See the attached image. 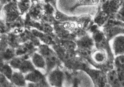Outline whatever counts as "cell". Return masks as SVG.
I'll return each mask as SVG.
<instances>
[{
  "instance_id": "6da1fadb",
  "label": "cell",
  "mask_w": 124,
  "mask_h": 87,
  "mask_svg": "<svg viewBox=\"0 0 124 87\" xmlns=\"http://www.w3.org/2000/svg\"><path fill=\"white\" fill-rule=\"evenodd\" d=\"M8 63L13 70H17L25 75L35 69L30 59L25 57H15Z\"/></svg>"
},
{
  "instance_id": "7a4b0ae2",
  "label": "cell",
  "mask_w": 124,
  "mask_h": 87,
  "mask_svg": "<svg viewBox=\"0 0 124 87\" xmlns=\"http://www.w3.org/2000/svg\"><path fill=\"white\" fill-rule=\"evenodd\" d=\"M0 12L5 23L12 22L21 16L17 6V0H9L3 7Z\"/></svg>"
},
{
  "instance_id": "3957f363",
  "label": "cell",
  "mask_w": 124,
  "mask_h": 87,
  "mask_svg": "<svg viewBox=\"0 0 124 87\" xmlns=\"http://www.w3.org/2000/svg\"><path fill=\"white\" fill-rule=\"evenodd\" d=\"M38 52L45 59L46 64V69L45 71L46 75L50 71L57 67L58 60L56 57L53 51L46 45L39 46Z\"/></svg>"
},
{
  "instance_id": "277c9868",
  "label": "cell",
  "mask_w": 124,
  "mask_h": 87,
  "mask_svg": "<svg viewBox=\"0 0 124 87\" xmlns=\"http://www.w3.org/2000/svg\"><path fill=\"white\" fill-rule=\"evenodd\" d=\"M16 57L15 50L8 44L7 34H1L0 40V62L9 63Z\"/></svg>"
},
{
  "instance_id": "5b68a950",
  "label": "cell",
  "mask_w": 124,
  "mask_h": 87,
  "mask_svg": "<svg viewBox=\"0 0 124 87\" xmlns=\"http://www.w3.org/2000/svg\"><path fill=\"white\" fill-rule=\"evenodd\" d=\"M46 81L50 87H62L65 72L58 67L46 74Z\"/></svg>"
},
{
  "instance_id": "8992f818",
  "label": "cell",
  "mask_w": 124,
  "mask_h": 87,
  "mask_svg": "<svg viewBox=\"0 0 124 87\" xmlns=\"http://www.w3.org/2000/svg\"><path fill=\"white\" fill-rule=\"evenodd\" d=\"M36 46L31 42L21 44L15 49L16 57H30L36 51Z\"/></svg>"
},
{
  "instance_id": "52a82bcc",
  "label": "cell",
  "mask_w": 124,
  "mask_h": 87,
  "mask_svg": "<svg viewBox=\"0 0 124 87\" xmlns=\"http://www.w3.org/2000/svg\"><path fill=\"white\" fill-rule=\"evenodd\" d=\"M111 48L116 57L123 55L124 37L123 34L118 35L111 40Z\"/></svg>"
},
{
  "instance_id": "ba28073f",
  "label": "cell",
  "mask_w": 124,
  "mask_h": 87,
  "mask_svg": "<svg viewBox=\"0 0 124 87\" xmlns=\"http://www.w3.org/2000/svg\"><path fill=\"white\" fill-rule=\"evenodd\" d=\"M31 6L27 14L31 19L39 21L41 19L43 14L44 3L38 1H31Z\"/></svg>"
},
{
  "instance_id": "9c48e42d",
  "label": "cell",
  "mask_w": 124,
  "mask_h": 87,
  "mask_svg": "<svg viewBox=\"0 0 124 87\" xmlns=\"http://www.w3.org/2000/svg\"><path fill=\"white\" fill-rule=\"evenodd\" d=\"M25 20V28L30 29L31 27H35L39 30L48 33L51 31V28L48 24L45 23H39L36 21L31 19L27 14H26Z\"/></svg>"
},
{
  "instance_id": "30bf717a",
  "label": "cell",
  "mask_w": 124,
  "mask_h": 87,
  "mask_svg": "<svg viewBox=\"0 0 124 87\" xmlns=\"http://www.w3.org/2000/svg\"><path fill=\"white\" fill-rule=\"evenodd\" d=\"M8 33L12 32L16 34L21 33L25 29V20L22 16L10 23H6Z\"/></svg>"
},
{
  "instance_id": "8fae6325",
  "label": "cell",
  "mask_w": 124,
  "mask_h": 87,
  "mask_svg": "<svg viewBox=\"0 0 124 87\" xmlns=\"http://www.w3.org/2000/svg\"><path fill=\"white\" fill-rule=\"evenodd\" d=\"M25 76L27 82L29 83H41L46 81V75L38 69H35Z\"/></svg>"
},
{
  "instance_id": "7c38bea8",
  "label": "cell",
  "mask_w": 124,
  "mask_h": 87,
  "mask_svg": "<svg viewBox=\"0 0 124 87\" xmlns=\"http://www.w3.org/2000/svg\"><path fill=\"white\" fill-rule=\"evenodd\" d=\"M20 44L25 42H31L36 46L39 45V39L33 34L30 29L25 28L21 33L18 34Z\"/></svg>"
},
{
  "instance_id": "4fadbf2b",
  "label": "cell",
  "mask_w": 124,
  "mask_h": 87,
  "mask_svg": "<svg viewBox=\"0 0 124 87\" xmlns=\"http://www.w3.org/2000/svg\"><path fill=\"white\" fill-rule=\"evenodd\" d=\"M31 62L35 69L46 71V64L43 57L39 52H36L30 57Z\"/></svg>"
},
{
  "instance_id": "5bb4252c",
  "label": "cell",
  "mask_w": 124,
  "mask_h": 87,
  "mask_svg": "<svg viewBox=\"0 0 124 87\" xmlns=\"http://www.w3.org/2000/svg\"><path fill=\"white\" fill-rule=\"evenodd\" d=\"M9 81L17 87H25L27 83L25 74L18 71H14Z\"/></svg>"
},
{
  "instance_id": "9a60e30c",
  "label": "cell",
  "mask_w": 124,
  "mask_h": 87,
  "mask_svg": "<svg viewBox=\"0 0 124 87\" xmlns=\"http://www.w3.org/2000/svg\"><path fill=\"white\" fill-rule=\"evenodd\" d=\"M6 34L8 46L11 48L16 49L21 44L18 35L12 32H9Z\"/></svg>"
},
{
  "instance_id": "2e32d148",
  "label": "cell",
  "mask_w": 124,
  "mask_h": 87,
  "mask_svg": "<svg viewBox=\"0 0 124 87\" xmlns=\"http://www.w3.org/2000/svg\"><path fill=\"white\" fill-rule=\"evenodd\" d=\"M14 70L9 63L0 62V72L9 80Z\"/></svg>"
},
{
  "instance_id": "e0dca14e",
  "label": "cell",
  "mask_w": 124,
  "mask_h": 87,
  "mask_svg": "<svg viewBox=\"0 0 124 87\" xmlns=\"http://www.w3.org/2000/svg\"><path fill=\"white\" fill-rule=\"evenodd\" d=\"M31 6V1L29 0L17 1V6L21 16L27 14Z\"/></svg>"
},
{
  "instance_id": "ac0fdd59",
  "label": "cell",
  "mask_w": 124,
  "mask_h": 87,
  "mask_svg": "<svg viewBox=\"0 0 124 87\" xmlns=\"http://www.w3.org/2000/svg\"><path fill=\"white\" fill-rule=\"evenodd\" d=\"M92 58L95 62L101 64L104 63L106 59V56L105 52L102 50H97L93 53Z\"/></svg>"
},
{
  "instance_id": "d6986e66",
  "label": "cell",
  "mask_w": 124,
  "mask_h": 87,
  "mask_svg": "<svg viewBox=\"0 0 124 87\" xmlns=\"http://www.w3.org/2000/svg\"><path fill=\"white\" fill-rule=\"evenodd\" d=\"M11 83L9 80L3 74L0 77V87H9Z\"/></svg>"
},
{
  "instance_id": "ffe728a7",
  "label": "cell",
  "mask_w": 124,
  "mask_h": 87,
  "mask_svg": "<svg viewBox=\"0 0 124 87\" xmlns=\"http://www.w3.org/2000/svg\"><path fill=\"white\" fill-rule=\"evenodd\" d=\"M25 87H50L47 81L41 83H34L27 82Z\"/></svg>"
},
{
  "instance_id": "44dd1931",
  "label": "cell",
  "mask_w": 124,
  "mask_h": 87,
  "mask_svg": "<svg viewBox=\"0 0 124 87\" xmlns=\"http://www.w3.org/2000/svg\"><path fill=\"white\" fill-rule=\"evenodd\" d=\"M0 33L1 34L8 33L6 25L5 22L3 19L0 18Z\"/></svg>"
},
{
  "instance_id": "7402d4cb",
  "label": "cell",
  "mask_w": 124,
  "mask_h": 87,
  "mask_svg": "<svg viewBox=\"0 0 124 87\" xmlns=\"http://www.w3.org/2000/svg\"><path fill=\"white\" fill-rule=\"evenodd\" d=\"M9 1V0H0V12L3 7Z\"/></svg>"
},
{
  "instance_id": "603a6c76",
  "label": "cell",
  "mask_w": 124,
  "mask_h": 87,
  "mask_svg": "<svg viewBox=\"0 0 124 87\" xmlns=\"http://www.w3.org/2000/svg\"><path fill=\"white\" fill-rule=\"evenodd\" d=\"M9 87H17L16 86H14V85H13L12 83H11L10 86H9Z\"/></svg>"
},
{
  "instance_id": "cb8c5ba5",
  "label": "cell",
  "mask_w": 124,
  "mask_h": 87,
  "mask_svg": "<svg viewBox=\"0 0 124 87\" xmlns=\"http://www.w3.org/2000/svg\"><path fill=\"white\" fill-rule=\"evenodd\" d=\"M78 87V86H77V85L75 84V85H73V86H72V87Z\"/></svg>"
},
{
  "instance_id": "d4e9b609",
  "label": "cell",
  "mask_w": 124,
  "mask_h": 87,
  "mask_svg": "<svg viewBox=\"0 0 124 87\" xmlns=\"http://www.w3.org/2000/svg\"><path fill=\"white\" fill-rule=\"evenodd\" d=\"M1 34L0 33V38H1Z\"/></svg>"
},
{
  "instance_id": "484cf974",
  "label": "cell",
  "mask_w": 124,
  "mask_h": 87,
  "mask_svg": "<svg viewBox=\"0 0 124 87\" xmlns=\"http://www.w3.org/2000/svg\"><path fill=\"white\" fill-rule=\"evenodd\" d=\"M1 75H2L1 74V73H0V76H1Z\"/></svg>"
}]
</instances>
